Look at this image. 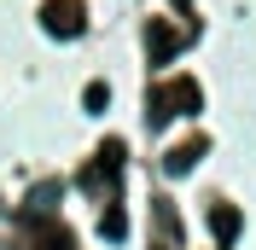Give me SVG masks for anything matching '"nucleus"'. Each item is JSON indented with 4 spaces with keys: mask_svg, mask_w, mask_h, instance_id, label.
Wrapping results in <instances>:
<instances>
[{
    "mask_svg": "<svg viewBox=\"0 0 256 250\" xmlns=\"http://www.w3.org/2000/svg\"><path fill=\"white\" fill-rule=\"evenodd\" d=\"M198 110H204V88H198L192 76H175V82H163L158 94L146 99V122L163 128L169 116H198Z\"/></svg>",
    "mask_w": 256,
    "mask_h": 250,
    "instance_id": "obj_1",
    "label": "nucleus"
},
{
    "mask_svg": "<svg viewBox=\"0 0 256 250\" xmlns=\"http://www.w3.org/2000/svg\"><path fill=\"white\" fill-rule=\"evenodd\" d=\"M47 35H64V41H70V35H82V6L76 0H47Z\"/></svg>",
    "mask_w": 256,
    "mask_h": 250,
    "instance_id": "obj_2",
    "label": "nucleus"
},
{
    "mask_svg": "<svg viewBox=\"0 0 256 250\" xmlns=\"http://www.w3.org/2000/svg\"><path fill=\"white\" fill-rule=\"evenodd\" d=\"M146 52H152V64H169L180 52V30H169V24H152L146 30Z\"/></svg>",
    "mask_w": 256,
    "mask_h": 250,
    "instance_id": "obj_3",
    "label": "nucleus"
},
{
    "mask_svg": "<svg viewBox=\"0 0 256 250\" xmlns=\"http://www.w3.org/2000/svg\"><path fill=\"white\" fill-rule=\"evenodd\" d=\"M204 152H210V140L198 134V140H180L175 152H169V174H192L198 163H204Z\"/></svg>",
    "mask_w": 256,
    "mask_h": 250,
    "instance_id": "obj_4",
    "label": "nucleus"
},
{
    "mask_svg": "<svg viewBox=\"0 0 256 250\" xmlns=\"http://www.w3.org/2000/svg\"><path fill=\"white\" fill-rule=\"evenodd\" d=\"M116 169H122V140H105V146H99V163L88 169V186H99V180H116Z\"/></svg>",
    "mask_w": 256,
    "mask_h": 250,
    "instance_id": "obj_5",
    "label": "nucleus"
},
{
    "mask_svg": "<svg viewBox=\"0 0 256 250\" xmlns=\"http://www.w3.org/2000/svg\"><path fill=\"white\" fill-rule=\"evenodd\" d=\"M210 233H216V244H233L239 238V210L233 204H216L210 210Z\"/></svg>",
    "mask_w": 256,
    "mask_h": 250,
    "instance_id": "obj_6",
    "label": "nucleus"
},
{
    "mask_svg": "<svg viewBox=\"0 0 256 250\" xmlns=\"http://www.w3.org/2000/svg\"><path fill=\"white\" fill-rule=\"evenodd\" d=\"M82 105L94 110V116H105V110H111V88H105V82H88V88H82Z\"/></svg>",
    "mask_w": 256,
    "mask_h": 250,
    "instance_id": "obj_7",
    "label": "nucleus"
},
{
    "mask_svg": "<svg viewBox=\"0 0 256 250\" xmlns=\"http://www.w3.org/2000/svg\"><path fill=\"white\" fill-rule=\"evenodd\" d=\"M99 233H105V238H122V233H128V216L116 210V204L105 210V216H99Z\"/></svg>",
    "mask_w": 256,
    "mask_h": 250,
    "instance_id": "obj_8",
    "label": "nucleus"
},
{
    "mask_svg": "<svg viewBox=\"0 0 256 250\" xmlns=\"http://www.w3.org/2000/svg\"><path fill=\"white\" fill-rule=\"evenodd\" d=\"M35 250H76V238L64 233V227H47V233H41V244Z\"/></svg>",
    "mask_w": 256,
    "mask_h": 250,
    "instance_id": "obj_9",
    "label": "nucleus"
},
{
    "mask_svg": "<svg viewBox=\"0 0 256 250\" xmlns=\"http://www.w3.org/2000/svg\"><path fill=\"white\" fill-rule=\"evenodd\" d=\"M175 6H186V0H175Z\"/></svg>",
    "mask_w": 256,
    "mask_h": 250,
    "instance_id": "obj_10",
    "label": "nucleus"
}]
</instances>
